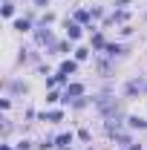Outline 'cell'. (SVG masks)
<instances>
[{
  "label": "cell",
  "instance_id": "obj_8",
  "mask_svg": "<svg viewBox=\"0 0 147 150\" xmlns=\"http://www.w3.org/2000/svg\"><path fill=\"white\" fill-rule=\"evenodd\" d=\"M37 40H40V43H52V32H49V29H46V32H37Z\"/></svg>",
  "mask_w": 147,
  "mask_h": 150
},
{
  "label": "cell",
  "instance_id": "obj_1",
  "mask_svg": "<svg viewBox=\"0 0 147 150\" xmlns=\"http://www.w3.org/2000/svg\"><path fill=\"white\" fill-rule=\"evenodd\" d=\"M98 110L104 112V115H107V121H110V118H115V115L121 112V104H118L115 98H98Z\"/></svg>",
  "mask_w": 147,
  "mask_h": 150
},
{
  "label": "cell",
  "instance_id": "obj_12",
  "mask_svg": "<svg viewBox=\"0 0 147 150\" xmlns=\"http://www.w3.org/2000/svg\"><path fill=\"white\" fill-rule=\"evenodd\" d=\"M12 12H15V6L6 0V6H3V15H6V18H12Z\"/></svg>",
  "mask_w": 147,
  "mask_h": 150
},
{
  "label": "cell",
  "instance_id": "obj_13",
  "mask_svg": "<svg viewBox=\"0 0 147 150\" xmlns=\"http://www.w3.org/2000/svg\"><path fill=\"white\" fill-rule=\"evenodd\" d=\"M107 52H110V55H118V52H121V46H118V43H110V46H107Z\"/></svg>",
  "mask_w": 147,
  "mask_h": 150
},
{
  "label": "cell",
  "instance_id": "obj_14",
  "mask_svg": "<svg viewBox=\"0 0 147 150\" xmlns=\"http://www.w3.org/2000/svg\"><path fill=\"white\" fill-rule=\"evenodd\" d=\"M112 20H118V23H124V20H127V12H115V15H112Z\"/></svg>",
  "mask_w": 147,
  "mask_h": 150
},
{
  "label": "cell",
  "instance_id": "obj_11",
  "mask_svg": "<svg viewBox=\"0 0 147 150\" xmlns=\"http://www.w3.org/2000/svg\"><path fill=\"white\" fill-rule=\"evenodd\" d=\"M15 29H20V32H26V29H29V20H15Z\"/></svg>",
  "mask_w": 147,
  "mask_h": 150
},
{
  "label": "cell",
  "instance_id": "obj_16",
  "mask_svg": "<svg viewBox=\"0 0 147 150\" xmlns=\"http://www.w3.org/2000/svg\"><path fill=\"white\" fill-rule=\"evenodd\" d=\"M130 150H139V144H133V147H130Z\"/></svg>",
  "mask_w": 147,
  "mask_h": 150
},
{
  "label": "cell",
  "instance_id": "obj_3",
  "mask_svg": "<svg viewBox=\"0 0 147 150\" xmlns=\"http://www.w3.org/2000/svg\"><path fill=\"white\" fill-rule=\"evenodd\" d=\"M66 35L72 38V40H78V38H81V26H78V23H66Z\"/></svg>",
  "mask_w": 147,
  "mask_h": 150
},
{
  "label": "cell",
  "instance_id": "obj_5",
  "mask_svg": "<svg viewBox=\"0 0 147 150\" xmlns=\"http://www.w3.org/2000/svg\"><path fill=\"white\" fill-rule=\"evenodd\" d=\"M55 144H58L61 150L66 147V144H72V133H64V136H58V139H55Z\"/></svg>",
  "mask_w": 147,
  "mask_h": 150
},
{
  "label": "cell",
  "instance_id": "obj_7",
  "mask_svg": "<svg viewBox=\"0 0 147 150\" xmlns=\"http://www.w3.org/2000/svg\"><path fill=\"white\" fill-rule=\"evenodd\" d=\"M40 118H43V121H61V112H43V115H40Z\"/></svg>",
  "mask_w": 147,
  "mask_h": 150
},
{
  "label": "cell",
  "instance_id": "obj_15",
  "mask_svg": "<svg viewBox=\"0 0 147 150\" xmlns=\"http://www.w3.org/2000/svg\"><path fill=\"white\" fill-rule=\"evenodd\" d=\"M46 3H49V0H35V6H46Z\"/></svg>",
  "mask_w": 147,
  "mask_h": 150
},
{
  "label": "cell",
  "instance_id": "obj_2",
  "mask_svg": "<svg viewBox=\"0 0 147 150\" xmlns=\"http://www.w3.org/2000/svg\"><path fill=\"white\" fill-rule=\"evenodd\" d=\"M81 93H84V87H81V84H69V87H66V93H64V98L69 101V98H78Z\"/></svg>",
  "mask_w": 147,
  "mask_h": 150
},
{
  "label": "cell",
  "instance_id": "obj_9",
  "mask_svg": "<svg viewBox=\"0 0 147 150\" xmlns=\"http://www.w3.org/2000/svg\"><path fill=\"white\" fill-rule=\"evenodd\" d=\"M75 20H78V23H87V20H90V12H75Z\"/></svg>",
  "mask_w": 147,
  "mask_h": 150
},
{
  "label": "cell",
  "instance_id": "obj_6",
  "mask_svg": "<svg viewBox=\"0 0 147 150\" xmlns=\"http://www.w3.org/2000/svg\"><path fill=\"white\" fill-rule=\"evenodd\" d=\"M75 69H78V64H75V61H64V64H61V72H64V75L75 72Z\"/></svg>",
  "mask_w": 147,
  "mask_h": 150
},
{
  "label": "cell",
  "instance_id": "obj_10",
  "mask_svg": "<svg viewBox=\"0 0 147 150\" xmlns=\"http://www.w3.org/2000/svg\"><path fill=\"white\" fill-rule=\"evenodd\" d=\"M92 46H95V49H104V38L95 35V38H92Z\"/></svg>",
  "mask_w": 147,
  "mask_h": 150
},
{
  "label": "cell",
  "instance_id": "obj_4",
  "mask_svg": "<svg viewBox=\"0 0 147 150\" xmlns=\"http://www.w3.org/2000/svg\"><path fill=\"white\" fill-rule=\"evenodd\" d=\"M127 124L133 127V130H144V127H147V121H144V118H139V115H133V118H130Z\"/></svg>",
  "mask_w": 147,
  "mask_h": 150
}]
</instances>
